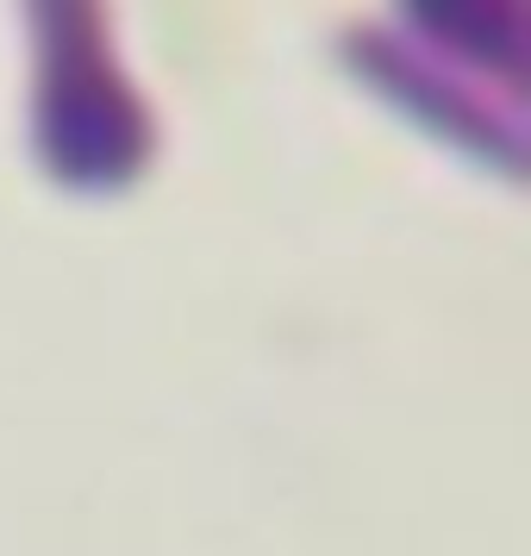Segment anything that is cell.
<instances>
[{
    "mask_svg": "<svg viewBox=\"0 0 531 556\" xmlns=\"http://www.w3.org/2000/svg\"><path fill=\"white\" fill-rule=\"evenodd\" d=\"M406 31H351L344 63L376 101L506 181L526 163L519 20L526 7H406Z\"/></svg>",
    "mask_w": 531,
    "mask_h": 556,
    "instance_id": "1",
    "label": "cell"
},
{
    "mask_svg": "<svg viewBox=\"0 0 531 556\" xmlns=\"http://www.w3.org/2000/svg\"><path fill=\"white\" fill-rule=\"evenodd\" d=\"M31 88L26 144L31 163L63 194H126L156 163V106L131 81L106 7H31Z\"/></svg>",
    "mask_w": 531,
    "mask_h": 556,
    "instance_id": "2",
    "label": "cell"
}]
</instances>
